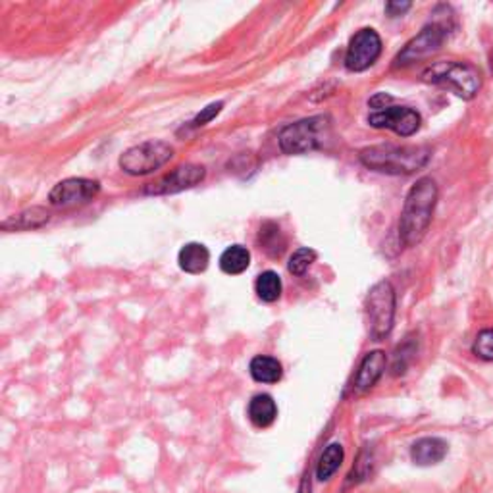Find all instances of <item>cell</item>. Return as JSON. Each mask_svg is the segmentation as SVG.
Returning a JSON list of instances; mask_svg holds the SVG:
<instances>
[{
    "mask_svg": "<svg viewBox=\"0 0 493 493\" xmlns=\"http://www.w3.org/2000/svg\"><path fill=\"white\" fill-rule=\"evenodd\" d=\"M491 68H493V57H491Z\"/></svg>",
    "mask_w": 493,
    "mask_h": 493,
    "instance_id": "obj_28",
    "label": "cell"
},
{
    "mask_svg": "<svg viewBox=\"0 0 493 493\" xmlns=\"http://www.w3.org/2000/svg\"><path fill=\"white\" fill-rule=\"evenodd\" d=\"M180 269L188 274H201L208 269L210 252L203 243L183 245L178 255Z\"/></svg>",
    "mask_w": 493,
    "mask_h": 493,
    "instance_id": "obj_14",
    "label": "cell"
},
{
    "mask_svg": "<svg viewBox=\"0 0 493 493\" xmlns=\"http://www.w3.org/2000/svg\"><path fill=\"white\" fill-rule=\"evenodd\" d=\"M249 264H251V252L243 245H232L225 249L220 257L222 272L230 276L243 274L249 269Z\"/></svg>",
    "mask_w": 493,
    "mask_h": 493,
    "instance_id": "obj_18",
    "label": "cell"
},
{
    "mask_svg": "<svg viewBox=\"0 0 493 493\" xmlns=\"http://www.w3.org/2000/svg\"><path fill=\"white\" fill-rule=\"evenodd\" d=\"M255 291L259 299H262L264 303H274L279 299V295H282V279H279V276L272 270L262 272L257 277Z\"/></svg>",
    "mask_w": 493,
    "mask_h": 493,
    "instance_id": "obj_20",
    "label": "cell"
},
{
    "mask_svg": "<svg viewBox=\"0 0 493 493\" xmlns=\"http://www.w3.org/2000/svg\"><path fill=\"white\" fill-rule=\"evenodd\" d=\"M437 203V185L432 178H420L412 185L399 220V237L405 247H415L422 242L430 228L434 208Z\"/></svg>",
    "mask_w": 493,
    "mask_h": 493,
    "instance_id": "obj_1",
    "label": "cell"
},
{
    "mask_svg": "<svg viewBox=\"0 0 493 493\" xmlns=\"http://www.w3.org/2000/svg\"><path fill=\"white\" fill-rule=\"evenodd\" d=\"M382 55V39L374 30H361L349 43L345 66L349 72H365L374 66Z\"/></svg>",
    "mask_w": 493,
    "mask_h": 493,
    "instance_id": "obj_8",
    "label": "cell"
},
{
    "mask_svg": "<svg viewBox=\"0 0 493 493\" xmlns=\"http://www.w3.org/2000/svg\"><path fill=\"white\" fill-rule=\"evenodd\" d=\"M299 493H311V480H309V478H304L303 482H301Z\"/></svg>",
    "mask_w": 493,
    "mask_h": 493,
    "instance_id": "obj_27",
    "label": "cell"
},
{
    "mask_svg": "<svg viewBox=\"0 0 493 493\" xmlns=\"http://www.w3.org/2000/svg\"><path fill=\"white\" fill-rule=\"evenodd\" d=\"M472 351L482 361H493V328L480 331L472 345Z\"/></svg>",
    "mask_w": 493,
    "mask_h": 493,
    "instance_id": "obj_23",
    "label": "cell"
},
{
    "mask_svg": "<svg viewBox=\"0 0 493 493\" xmlns=\"http://www.w3.org/2000/svg\"><path fill=\"white\" fill-rule=\"evenodd\" d=\"M383 370H385V353L383 351L368 353L363 358V363H361V366H358V372L355 376V385H353L355 392L365 393V392L374 388L378 380L382 378Z\"/></svg>",
    "mask_w": 493,
    "mask_h": 493,
    "instance_id": "obj_12",
    "label": "cell"
},
{
    "mask_svg": "<svg viewBox=\"0 0 493 493\" xmlns=\"http://www.w3.org/2000/svg\"><path fill=\"white\" fill-rule=\"evenodd\" d=\"M410 6H412L410 3H388V4H385V12H388V14H390L392 18H395V16L405 14V12H407Z\"/></svg>",
    "mask_w": 493,
    "mask_h": 493,
    "instance_id": "obj_25",
    "label": "cell"
},
{
    "mask_svg": "<svg viewBox=\"0 0 493 493\" xmlns=\"http://www.w3.org/2000/svg\"><path fill=\"white\" fill-rule=\"evenodd\" d=\"M249 372H251V376L260 383H276L284 376L282 365H279L277 358L264 357V355H259L252 358L249 365Z\"/></svg>",
    "mask_w": 493,
    "mask_h": 493,
    "instance_id": "obj_17",
    "label": "cell"
},
{
    "mask_svg": "<svg viewBox=\"0 0 493 493\" xmlns=\"http://www.w3.org/2000/svg\"><path fill=\"white\" fill-rule=\"evenodd\" d=\"M343 462V447L339 444H330L322 455H320L318 466H316V478L318 480H330L338 472V469Z\"/></svg>",
    "mask_w": 493,
    "mask_h": 493,
    "instance_id": "obj_19",
    "label": "cell"
},
{
    "mask_svg": "<svg viewBox=\"0 0 493 493\" xmlns=\"http://www.w3.org/2000/svg\"><path fill=\"white\" fill-rule=\"evenodd\" d=\"M101 191V183L85 178H68L57 183L48 193V201L55 207L82 205L95 198Z\"/></svg>",
    "mask_w": 493,
    "mask_h": 493,
    "instance_id": "obj_11",
    "label": "cell"
},
{
    "mask_svg": "<svg viewBox=\"0 0 493 493\" xmlns=\"http://www.w3.org/2000/svg\"><path fill=\"white\" fill-rule=\"evenodd\" d=\"M174 149L166 141H145L119 156V168L129 176H146L170 163Z\"/></svg>",
    "mask_w": 493,
    "mask_h": 493,
    "instance_id": "obj_5",
    "label": "cell"
},
{
    "mask_svg": "<svg viewBox=\"0 0 493 493\" xmlns=\"http://www.w3.org/2000/svg\"><path fill=\"white\" fill-rule=\"evenodd\" d=\"M390 101H392V97L385 95V92H382V95H376L374 99H370V106H372V109L382 110V109H385V102H390Z\"/></svg>",
    "mask_w": 493,
    "mask_h": 493,
    "instance_id": "obj_26",
    "label": "cell"
},
{
    "mask_svg": "<svg viewBox=\"0 0 493 493\" xmlns=\"http://www.w3.org/2000/svg\"><path fill=\"white\" fill-rule=\"evenodd\" d=\"M447 455V444L439 437H422L412 445L410 457L418 466H430L442 462Z\"/></svg>",
    "mask_w": 493,
    "mask_h": 493,
    "instance_id": "obj_13",
    "label": "cell"
},
{
    "mask_svg": "<svg viewBox=\"0 0 493 493\" xmlns=\"http://www.w3.org/2000/svg\"><path fill=\"white\" fill-rule=\"evenodd\" d=\"M447 35H449V28H445V23H439V22L428 23L426 28H422V31L415 39H410L401 52H399L395 58V66H409L412 62L432 57L434 52L442 48Z\"/></svg>",
    "mask_w": 493,
    "mask_h": 493,
    "instance_id": "obj_7",
    "label": "cell"
},
{
    "mask_svg": "<svg viewBox=\"0 0 493 493\" xmlns=\"http://www.w3.org/2000/svg\"><path fill=\"white\" fill-rule=\"evenodd\" d=\"M50 220L48 210L43 207H33L20 212L18 216H12L10 220L3 222V230L4 232H22V230H35L41 228Z\"/></svg>",
    "mask_w": 493,
    "mask_h": 493,
    "instance_id": "obj_15",
    "label": "cell"
},
{
    "mask_svg": "<svg viewBox=\"0 0 493 493\" xmlns=\"http://www.w3.org/2000/svg\"><path fill=\"white\" fill-rule=\"evenodd\" d=\"M366 313L372 339H383L392 331L395 318V289L390 282L383 279L370 289L366 297Z\"/></svg>",
    "mask_w": 493,
    "mask_h": 493,
    "instance_id": "obj_6",
    "label": "cell"
},
{
    "mask_svg": "<svg viewBox=\"0 0 493 493\" xmlns=\"http://www.w3.org/2000/svg\"><path fill=\"white\" fill-rule=\"evenodd\" d=\"M422 118L409 106H392V109L378 110L368 116V124L378 129H392L397 136L410 137L420 129Z\"/></svg>",
    "mask_w": 493,
    "mask_h": 493,
    "instance_id": "obj_9",
    "label": "cell"
},
{
    "mask_svg": "<svg viewBox=\"0 0 493 493\" xmlns=\"http://www.w3.org/2000/svg\"><path fill=\"white\" fill-rule=\"evenodd\" d=\"M277 417V407L276 401L270 395H255L249 403V418L251 422L259 426V428H269V426Z\"/></svg>",
    "mask_w": 493,
    "mask_h": 493,
    "instance_id": "obj_16",
    "label": "cell"
},
{
    "mask_svg": "<svg viewBox=\"0 0 493 493\" xmlns=\"http://www.w3.org/2000/svg\"><path fill=\"white\" fill-rule=\"evenodd\" d=\"M260 243H262L264 251L272 257H279L286 249V239H284L282 232H279L277 225L272 222L264 224L260 228Z\"/></svg>",
    "mask_w": 493,
    "mask_h": 493,
    "instance_id": "obj_21",
    "label": "cell"
},
{
    "mask_svg": "<svg viewBox=\"0 0 493 493\" xmlns=\"http://www.w3.org/2000/svg\"><path fill=\"white\" fill-rule=\"evenodd\" d=\"M222 109H224V102H212V104H208L207 109H203V112H198L191 119L189 126L191 128H203V126H207L208 122H212V119H215L220 114Z\"/></svg>",
    "mask_w": 493,
    "mask_h": 493,
    "instance_id": "obj_24",
    "label": "cell"
},
{
    "mask_svg": "<svg viewBox=\"0 0 493 493\" xmlns=\"http://www.w3.org/2000/svg\"><path fill=\"white\" fill-rule=\"evenodd\" d=\"M328 128L326 116H314L289 124L279 133V149L286 154H303L320 149L324 141V131Z\"/></svg>",
    "mask_w": 493,
    "mask_h": 493,
    "instance_id": "obj_4",
    "label": "cell"
},
{
    "mask_svg": "<svg viewBox=\"0 0 493 493\" xmlns=\"http://www.w3.org/2000/svg\"><path fill=\"white\" fill-rule=\"evenodd\" d=\"M430 160V149L417 145H376L361 153V163L382 174L407 176L422 170Z\"/></svg>",
    "mask_w": 493,
    "mask_h": 493,
    "instance_id": "obj_2",
    "label": "cell"
},
{
    "mask_svg": "<svg viewBox=\"0 0 493 493\" xmlns=\"http://www.w3.org/2000/svg\"><path fill=\"white\" fill-rule=\"evenodd\" d=\"M205 168L198 164H183L178 166L174 172H170L164 178H160L154 183H149L145 188V193L149 195H174L185 189L195 188L197 183L205 180Z\"/></svg>",
    "mask_w": 493,
    "mask_h": 493,
    "instance_id": "obj_10",
    "label": "cell"
},
{
    "mask_svg": "<svg viewBox=\"0 0 493 493\" xmlns=\"http://www.w3.org/2000/svg\"><path fill=\"white\" fill-rule=\"evenodd\" d=\"M426 84L444 85L457 92L461 99L471 101L478 95L480 87H482V77L480 72L471 64L462 62H437L430 66L428 70L422 74Z\"/></svg>",
    "mask_w": 493,
    "mask_h": 493,
    "instance_id": "obj_3",
    "label": "cell"
},
{
    "mask_svg": "<svg viewBox=\"0 0 493 493\" xmlns=\"http://www.w3.org/2000/svg\"><path fill=\"white\" fill-rule=\"evenodd\" d=\"M314 260H316V251H313L309 247H303V249L293 252L287 269L293 276H303L306 270L311 269V264Z\"/></svg>",
    "mask_w": 493,
    "mask_h": 493,
    "instance_id": "obj_22",
    "label": "cell"
}]
</instances>
